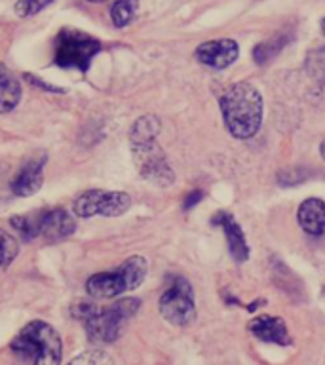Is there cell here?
Listing matches in <instances>:
<instances>
[{
	"instance_id": "cell-17",
	"label": "cell",
	"mask_w": 325,
	"mask_h": 365,
	"mask_svg": "<svg viewBox=\"0 0 325 365\" xmlns=\"http://www.w3.org/2000/svg\"><path fill=\"white\" fill-rule=\"evenodd\" d=\"M291 36H284V34H276L267 42H261V44L257 46L255 50H253V57H255V61L259 65H264V63H270L274 57L278 56L279 51L284 50L285 46L289 44Z\"/></svg>"
},
{
	"instance_id": "cell-27",
	"label": "cell",
	"mask_w": 325,
	"mask_h": 365,
	"mask_svg": "<svg viewBox=\"0 0 325 365\" xmlns=\"http://www.w3.org/2000/svg\"><path fill=\"white\" fill-rule=\"evenodd\" d=\"M319 154H321V158L325 160V141L319 145Z\"/></svg>"
},
{
	"instance_id": "cell-8",
	"label": "cell",
	"mask_w": 325,
	"mask_h": 365,
	"mask_svg": "<svg viewBox=\"0 0 325 365\" xmlns=\"http://www.w3.org/2000/svg\"><path fill=\"white\" fill-rule=\"evenodd\" d=\"M131 150H133L137 170L148 182H154L158 187H170L175 182V173L170 168L162 148L156 145V141L131 145Z\"/></svg>"
},
{
	"instance_id": "cell-28",
	"label": "cell",
	"mask_w": 325,
	"mask_h": 365,
	"mask_svg": "<svg viewBox=\"0 0 325 365\" xmlns=\"http://www.w3.org/2000/svg\"><path fill=\"white\" fill-rule=\"evenodd\" d=\"M321 31H324V34H325V17L321 19Z\"/></svg>"
},
{
	"instance_id": "cell-21",
	"label": "cell",
	"mask_w": 325,
	"mask_h": 365,
	"mask_svg": "<svg viewBox=\"0 0 325 365\" xmlns=\"http://www.w3.org/2000/svg\"><path fill=\"white\" fill-rule=\"evenodd\" d=\"M306 71L319 86H325V48L308 53Z\"/></svg>"
},
{
	"instance_id": "cell-15",
	"label": "cell",
	"mask_w": 325,
	"mask_h": 365,
	"mask_svg": "<svg viewBox=\"0 0 325 365\" xmlns=\"http://www.w3.org/2000/svg\"><path fill=\"white\" fill-rule=\"evenodd\" d=\"M21 99V84L10 73H0V114L11 113Z\"/></svg>"
},
{
	"instance_id": "cell-13",
	"label": "cell",
	"mask_w": 325,
	"mask_h": 365,
	"mask_svg": "<svg viewBox=\"0 0 325 365\" xmlns=\"http://www.w3.org/2000/svg\"><path fill=\"white\" fill-rule=\"evenodd\" d=\"M42 185H44V158L38 156V158L29 160L21 168V171L14 177L11 190L16 196L27 198V196L38 192Z\"/></svg>"
},
{
	"instance_id": "cell-3",
	"label": "cell",
	"mask_w": 325,
	"mask_h": 365,
	"mask_svg": "<svg viewBox=\"0 0 325 365\" xmlns=\"http://www.w3.org/2000/svg\"><path fill=\"white\" fill-rule=\"evenodd\" d=\"M147 259L141 255H133L114 270L93 274L88 279L86 289L93 299H114L125 291L137 289L147 276Z\"/></svg>"
},
{
	"instance_id": "cell-20",
	"label": "cell",
	"mask_w": 325,
	"mask_h": 365,
	"mask_svg": "<svg viewBox=\"0 0 325 365\" xmlns=\"http://www.w3.org/2000/svg\"><path fill=\"white\" fill-rule=\"evenodd\" d=\"M19 253V244L17 240L0 228V270H6L11 262L16 261Z\"/></svg>"
},
{
	"instance_id": "cell-1",
	"label": "cell",
	"mask_w": 325,
	"mask_h": 365,
	"mask_svg": "<svg viewBox=\"0 0 325 365\" xmlns=\"http://www.w3.org/2000/svg\"><path fill=\"white\" fill-rule=\"evenodd\" d=\"M219 107L227 130L236 139H251L261 130L264 103L261 91L249 82L230 86L221 96Z\"/></svg>"
},
{
	"instance_id": "cell-18",
	"label": "cell",
	"mask_w": 325,
	"mask_h": 365,
	"mask_svg": "<svg viewBox=\"0 0 325 365\" xmlns=\"http://www.w3.org/2000/svg\"><path fill=\"white\" fill-rule=\"evenodd\" d=\"M137 10H139V0H116L110 8V19L114 27H125L133 21Z\"/></svg>"
},
{
	"instance_id": "cell-23",
	"label": "cell",
	"mask_w": 325,
	"mask_h": 365,
	"mask_svg": "<svg viewBox=\"0 0 325 365\" xmlns=\"http://www.w3.org/2000/svg\"><path fill=\"white\" fill-rule=\"evenodd\" d=\"M110 361H113V359L108 358L107 354L93 348V350H88V352L80 354L78 358H74L71 364H110Z\"/></svg>"
},
{
	"instance_id": "cell-4",
	"label": "cell",
	"mask_w": 325,
	"mask_h": 365,
	"mask_svg": "<svg viewBox=\"0 0 325 365\" xmlns=\"http://www.w3.org/2000/svg\"><path fill=\"white\" fill-rule=\"evenodd\" d=\"M137 310H139V301L137 299L118 301L114 307L107 308V310L97 308L90 318L84 319L86 333H88L91 341L99 342V344L114 342L124 333L125 325L135 316Z\"/></svg>"
},
{
	"instance_id": "cell-22",
	"label": "cell",
	"mask_w": 325,
	"mask_h": 365,
	"mask_svg": "<svg viewBox=\"0 0 325 365\" xmlns=\"http://www.w3.org/2000/svg\"><path fill=\"white\" fill-rule=\"evenodd\" d=\"M53 0H17L16 14L19 17H33L50 6Z\"/></svg>"
},
{
	"instance_id": "cell-11",
	"label": "cell",
	"mask_w": 325,
	"mask_h": 365,
	"mask_svg": "<svg viewBox=\"0 0 325 365\" xmlns=\"http://www.w3.org/2000/svg\"><path fill=\"white\" fill-rule=\"evenodd\" d=\"M213 225H219V227L225 230V236H227L228 250H230V255L236 262H244L249 259V245H247V240L244 236V230L238 225V221L234 219L230 213L227 211H219L211 219Z\"/></svg>"
},
{
	"instance_id": "cell-29",
	"label": "cell",
	"mask_w": 325,
	"mask_h": 365,
	"mask_svg": "<svg viewBox=\"0 0 325 365\" xmlns=\"http://www.w3.org/2000/svg\"><path fill=\"white\" fill-rule=\"evenodd\" d=\"M88 2H96L97 4V2H105V0H88Z\"/></svg>"
},
{
	"instance_id": "cell-12",
	"label": "cell",
	"mask_w": 325,
	"mask_h": 365,
	"mask_svg": "<svg viewBox=\"0 0 325 365\" xmlns=\"http://www.w3.org/2000/svg\"><path fill=\"white\" fill-rule=\"evenodd\" d=\"M247 329L253 336H257L262 342H272L279 346H287L291 344L289 331L287 325L278 316H257L249 322Z\"/></svg>"
},
{
	"instance_id": "cell-7",
	"label": "cell",
	"mask_w": 325,
	"mask_h": 365,
	"mask_svg": "<svg viewBox=\"0 0 325 365\" xmlns=\"http://www.w3.org/2000/svg\"><path fill=\"white\" fill-rule=\"evenodd\" d=\"M131 198L128 192L118 190H88L74 200V215L88 219V217H120L130 210Z\"/></svg>"
},
{
	"instance_id": "cell-14",
	"label": "cell",
	"mask_w": 325,
	"mask_h": 365,
	"mask_svg": "<svg viewBox=\"0 0 325 365\" xmlns=\"http://www.w3.org/2000/svg\"><path fill=\"white\" fill-rule=\"evenodd\" d=\"M296 221L310 236H325V202L319 198H308L299 205Z\"/></svg>"
},
{
	"instance_id": "cell-16",
	"label": "cell",
	"mask_w": 325,
	"mask_h": 365,
	"mask_svg": "<svg viewBox=\"0 0 325 365\" xmlns=\"http://www.w3.org/2000/svg\"><path fill=\"white\" fill-rule=\"evenodd\" d=\"M160 130H162V124H160L158 116H154V114L141 116L139 120H135V124L131 125V130H130L131 145H143V143L156 141Z\"/></svg>"
},
{
	"instance_id": "cell-2",
	"label": "cell",
	"mask_w": 325,
	"mask_h": 365,
	"mask_svg": "<svg viewBox=\"0 0 325 365\" xmlns=\"http://www.w3.org/2000/svg\"><path fill=\"white\" fill-rule=\"evenodd\" d=\"M11 354L23 364L53 365L61 361V336L50 324L31 322L25 325L10 344Z\"/></svg>"
},
{
	"instance_id": "cell-26",
	"label": "cell",
	"mask_w": 325,
	"mask_h": 365,
	"mask_svg": "<svg viewBox=\"0 0 325 365\" xmlns=\"http://www.w3.org/2000/svg\"><path fill=\"white\" fill-rule=\"evenodd\" d=\"M27 80L29 82H33L34 86H38V88H44L46 91H56V93L57 91H63L61 88H56V86H50V84H44V82H40L38 78H34L33 74H27Z\"/></svg>"
},
{
	"instance_id": "cell-5",
	"label": "cell",
	"mask_w": 325,
	"mask_h": 365,
	"mask_svg": "<svg viewBox=\"0 0 325 365\" xmlns=\"http://www.w3.org/2000/svg\"><path fill=\"white\" fill-rule=\"evenodd\" d=\"M101 51L99 40L74 29H63L56 38V63L65 68H78L86 73L91 59Z\"/></svg>"
},
{
	"instance_id": "cell-9",
	"label": "cell",
	"mask_w": 325,
	"mask_h": 365,
	"mask_svg": "<svg viewBox=\"0 0 325 365\" xmlns=\"http://www.w3.org/2000/svg\"><path fill=\"white\" fill-rule=\"evenodd\" d=\"M239 56V46L236 40L221 38V40H207L204 44H200L194 51V57L202 65H207L211 68H227L232 63H236Z\"/></svg>"
},
{
	"instance_id": "cell-10",
	"label": "cell",
	"mask_w": 325,
	"mask_h": 365,
	"mask_svg": "<svg viewBox=\"0 0 325 365\" xmlns=\"http://www.w3.org/2000/svg\"><path fill=\"white\" fill-rule=\"evenodd\" d=\"M76 230L74 215L65 210H50L40 213V236L46 242H59L68 238Z\"/></svg>"
},
{
	"instance_id": "cell-24",
	"label": "cell",
	"mask_w": 325,
	"mask_h": 365,
	"mask_svg": "<svg viewBox=\"0 0 325 365\" xmlns=\"http://www.w3.org/2000/svg\"><path fill=\"white\" fill-rule=\"evenodd\" d=\"M97 307L93 304V302H84V301H78V302H74L73 308H71V312H73L74 318H78V319H88L91 316V314L96 312Z\"/></svg>"
},
{
	"instance_id": "cell-25",
	"label": "cell",
	"mask_w": 325,
	"mask_h": 365,
	"mask_svg": "<svg viewBox=\"0 0 325 365\" xmlns=\"http://www.w3.org/2000/svg\"><path fill=\"white\" fill-rule=\"evenodd\" d=\"M202 198H204V192H202V190H194V192L188 194L187 200H185V204H182V210H185V211L192 210L194 205L198 204Z\"/></svg>"
},
{
	"instance_id": "cell-6",
	"label": "cell",
	"mask_w": 325,
	"mask_h": 365,
	"mask_svg": "<svg viewBox=\"0 0 325 365\" xmlns=\"http://www.w3.org/2000/svg\"><path fill=\"white\" fill-rule=\"evenodd\" d=\"M160 314L165 322L179 327H187L196 319V304H194V291L188 279L182 276L170 278V284L160 297Z\"/></svg>"
},
{
	"instance_id": "cell-19",
	"label": "cell",
	"mask_w": 325,
	"mask_h": 365,
	"mask_svg": "<svg viewBox=\"0 0 325 365\" xmlns=\"http://www.w3.org/2000/svg\"><path fill=\"white\" fill-rule=\"evenodd\" d=\"M10 225L16 228L17 234H19L25 242H33L34 238H38L40 236V213L33 217H11Z\"/></svg>"
}]
</instances>
